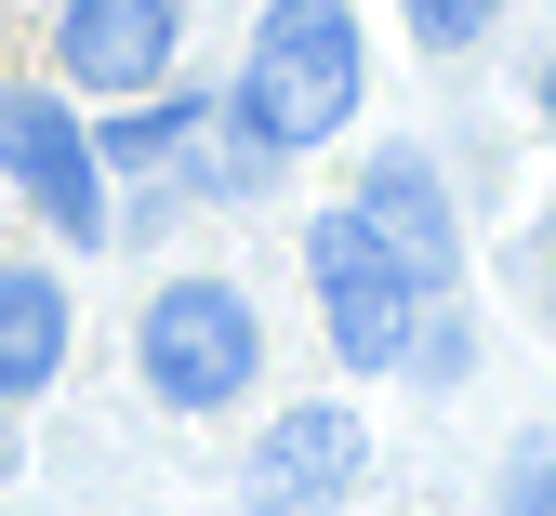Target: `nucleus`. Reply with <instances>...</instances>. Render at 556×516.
Instances as JSON below:
<instances>
[{
  "mask_svg": "<svg viewBox=\"0 0 556 516\" xmlns=\"http://www.w3.org/2000/svg\"><path fill=\"white\" fill-rule=\"evenodd\" d=\"M543 119H556V66H543Z\"/></svg>",
  "mask_w": 556,
  "mask_h": 516,
  "instance_id": "nucleus-12",
  "label": "nucleus"
},
{
  "mask_svg": "<svg viewBox=\"0 0 556 516\" xmlns=\"http://www.w3.org/2000/svg\"><path fill=\"white\" fill-rule=\"evenodd\" d=\"M504 516H556V451H517V490H504Z\"/></svg>",
  "mask_w": 556,
  "mask_h": 516,
  "instance_id": "nucleus-11",
  "label": "nucleus"
},
{
  "mask_svg": "<svg viewBox=\"0 0 556 516\" xmlns=\"http://www.w3.org/2000/svg\"><path fill=\"white\" fill-rule=\"evenodd\" d=\"M504 0H410V40H438V53H464L477 27H491Z\"/></svg>",
  "mask_w": 556,
  "mask_h": 516,
  "instance_id": "nucleus-10",
  "label": "nucleus"
},
{
  "mask_svg": "<svg viewBox=\"0 0 556 516\" xmlns=\"http://www.w3.org/2000/svg\"><path fill=\"white\" fill-rule=\"evenodd\" d=\"M173 40H186L173 0H66V14H53V66L80 93H160L173 80Z\"/></svg>",
  "mask_w": 556,
  "mask_h": 516,
  "instance_id": "nucleus-5",
  "label": "nucleus"
},
{
  "mask_svg": "<svg viewBox=\"0 0 556 516\" xmlns=\"http://www.w3.org/2000/svg\"><path fill=\"white\" fill-rule=\"evenodd\" d=\"M226 119L252 146H278V160H292V146H331L358 119V14H344V0H265Z\"/></svg>",
  "mask_w": 556,
  "mask_h": 516,
  "instance_id": "nucleus-1",
  "label": "nucleus"
},
{
  "mask_svg": "<svg viewBox=\"0 0 556 516\" xmlns=\"http://www.w3.org/2000/svg\"><path fill=\"white\" fill-rule=\"evenodd\" d=\"M0 173H14L27 199H40V226L66 239V252H93L106 239V160H93V133L66 119L53 93H0Z\"/></svg>",
  "mask_w": 556,
  "mask_h": 516,
  "instance_id": "nucleus-4",
  "label": "nucleus"
},
{
  "mask_svg": "<svg viewBox=\"0 0 556 516\" xmlns=\"http://www.w3.org/2000/svg\"><path fill=\"white\" fill-rule=\"evenodd\" d=\"M132 357H147V398L160 411H226L265 372V318H252V291H226V278H173L147 305V331H132Z\"/></svg>",
  "mask_w": 556,
  "mask_h": 516,
  "instance_id": "nucleus-2",
  "label": "nucleus"
},
{
  "mask_svg": "<svg viewBox=\"0 0 556 516\" xmlns=\"http://www.w3.org/2000/svg\"><path fill=\"white\" fill-rule=\"evenodd\" d=\"M305 278H318L331 357H358V372H397V357H410V331H425V278H410V265L358 226V199L305 226Z\"/></svg>",
  "mask_w": 556,
  "mask_h": 516,
  "instance_id": "nucleus-3",
  "label": "nucleus"
},
{
  "mask_svg": "<svg viewBox=\"0 0 556 516\" xmlns=\"http://www.w3.org/2000/svg\"><path fill=\"white\" fill-rule=\"evenodd\" d=\"M239 477H252V516H318L344 477H358V411H331V398L318 411H278Z\"/></svg>",
  "mask_w": 556,
  "mask_h": 516,
  "instance_id": "nucleus-6",
  "label": "nucleus"
},
{
  "mask_svg": "<svg viewBox=\"0 0 556 516\" xmlns=\"http://www.w3.org/2000/svg\"><path fill=\"white\" fill-rule=\"evenodd\" d=\"M0 464H14V451H0Z\"/></svg>",
  "mask_w": 556,
  "mask_h": 516,
  "instance_id": "nucleus-13",
  "label": "nucleus"
},
{
  "mask_svg": "<svg viewBox=\"0 0 556 516\" xmlns=\"http://www.w3.org/2000/svg\"><path fill=\"white\" fill-rule=\"evenodd\" d=\"M358 226H371L410 278H425V291L451 278V199H438L425 160H371V173H358Z\"/></svg>",
  "mask_w": 556,
  "mask_h": 516,
  "instance_id": "nucleus-7",
  "label": "nucleus"
},
{
  "mask_svg": "<svg viewBox=\"0 0 556 516\" xmlns=\"http://www.w3.org/2000/svg\"><path fill=\"white\" fill-rule=\"evenodd\" d=\"M186 146H199V106H173V93H160V106H132L119 133H93V160H106V173H132V186H160Z\"/></svg>",
  "mask_w": 556,
  "mask_h": 516,
  "instance_id": "nucleus-9",
  "label": "nucleus"
},
{
  "mask_svg": "<svg viewBox=\"0 0 556 516\" xmlns=\"http://www.w3.org/2000/svg\"><path fill=\"white\" fill-rule=\"evenodd\" d=\"M66 372V291L40 265H0V398H40Z\"/></svg>",
  "mask_w": 556,
  "mask_h": 516,
  "instance_id": "nucleus-8",
  "label": "nucleus"
}]
</instances>
